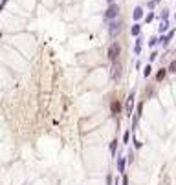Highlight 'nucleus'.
Here are the masks:
<instances>
[{
  "label": "nucleus",
  "mask_w": 176,
  "mask_h": 185,
  "mask_svg": "<svg viewBox=\"0 0 176 185\" xmlns=\"http://www.w3.org/2000/svg\"><path fill=\"white\" fill-rule=\"evenodd\" d=\"M121 30H123V22L121 20H116V18H112L110 20V24H108V33H110V37H118L119 33H121Z\"/></svg>",
  "instance_id": "1"
},
{
  "label": "nucleus",
  "mask_w": 176,
  "mask_h": 185,
  "mask_svg": "<svg viewBox=\"0 0 176 185\" xmlns=\"http://www.w3.org/2000/svg\"><path fill=\"white\" fill-rule=\"evenodd\" d=\"M119 53H121V46L118 42H112V44H110V48H108V59L110 61H118Z\"/></svg>",
  "instance_id": "2"
},
{
  "label": "nucleus",
  "mask_w": 176,
  "mask_h": 185,
  "mask_svg": "<svg viewBox=\"0 0 176 185\" xmlns=\"http://www.w3.org/2000/svg\"><path fill=\"white\" fill-rule=\"evenodd\" d=\"M118 15H119V6H116V4H110L108 9L105 11V18H106V20H112V18H116Z\"/></svg>",
  "instance_id": "3"
},
{
  "label": "nucleus",
  "mask_w": 176,
  "mask_h": 185,
  "mask_svg": "<svg viewBox=\"0 0 176 185\" xmlns=\"http://www.w3.org/2000/svg\"><path fill=\"white\" fill-rule=\"evenodd\" d=\"M110 77H112L114 81L121 79V64L118 61H112V72H110Z\"/></svg>",
  "instance_id": "4"
},
{
  "label": "nucleus",
  "mask_w": 176,
  "mask_h": 185,
  "mask_svg": "<svg viewBox=\"0 0 176 185\" xmlns=\"http://www.w3.org/2000/svg\"><path fill=\"white\" fill-rule=\"evenodd\" d=\"M132 108H134V94H130L128 99H127V115L128 118L132 115Z\"/></svg>",
  "instance_id": "5"
},
{
  "label": "nucleus",
  "mask_w": 176,
  "mask_h": 185,
  "mask_svg": "<svg viewBox=\"0 0 176 185\" xmlns=\"http://www.w3.org/2000/svg\"><path fill=\"white\" fill-rule=\"evenodd\" d=\"M172 35H174V31H169L167 35H162V37L158 39V40L162 42V46H163V48H167V44H169V40L172 39Z\"/></svg>",
  "instance_id": "6"
},
{
  "label": "nucleus",
  "mask_w": 176,
  "mask_h": 185,
  "mask_svg": "<svg viewBox=\"0 0 176 185\" xmlns=\"http://www.w3.org/2000/svg\"><path fill=\"white\" fill-rule=\"evenodd\" d=\"M119 110H121L119 101H112V103H110V112H112V115H118V114H119Z\"/></svg>",
  "instance_id": "7"
},
{
  "label": "nucleus",
  "mask_w": 176,
  "mask_h": 185,
  "mask_svg": "<svg viewBox=\"0 0 176 185\" xmlns=\"http://www.w3.org/2000/svg\"><path fill=\"white\" fill-rule=\"evenodd\" d=\"M132 17H134V20H141V18H143V8L138 6V8L134 9V13H132Z\"/></svg>",
  "instance_id": "8"
},
{
  "label": "nucleus",
  "mask_w": 176,
  "mask_h": 185,
  "mask_svg": "<svg viewBox=\"0 0 176 185\" xmlns=\"http://www.w3.org/2000/svg\"><path fill=\"white\" fill-rule=\"evenodd\" d=\"M130 33L134 35V37H140V33H141V26L138 24V22H136V24H134V26L130 28Z\"/></svg>",
  "instance_id": "9"
},
{
  "label": "nucleus",
  "mask_w": 176,
  "mask_h": 185,
  "mask_svg": "<svg viewBox=\"0 0 176 185\" xmlns=\"http://www.w3.org/2000/svg\"><path fill=\"white\" fill-rule=\"evenodd\" d=\"M125 165H127L125 158H118V172H125Z\"/></svg>",
  "instance_id": "10"
},
{
  "label": "nucleus",
  "mask_w": 176,
  "mask_h": 185,
  "mask_svg": "<svg viewBox=\"0 0 176 185\" xmlns=\"http://www.w3.org/2000/svg\"><path fill=\"white\" fill-rule=\"evenodd\" d=\"M167 30H169V22H167V20H162L160 26H158V31H160V33H165Z\"/></svg>",
  "instance_id": "11"
},
{
  "label": "nucleus",
  "mask_w": 176,
  "mask_h": 185,
  "mask_svg": "<svg viewBox=\"0 0 176 185\" xmlns=\"http://www.w3.org/2000/svg\"><path fill=\"white\" fill-rule=\"evenodd\" d=\"M141 46H143V42H141V39L138 37V40H136V46H134V53H136V55H140V53H141Z\"/></svg>",
  "instance_id": "12"
},
{
  "label": "nucleus",
  "mask_w": 176,
  "mask_h": 185,
  "mask_svg": "<svg viewBox=\"0 0 176 185\" xmlns=\"http://www.w3.org/2000/svg\"><path fill=\"white\" fill-rule=\"evenodd\" d=\"M165 75H167V70H165V68H162V70L156 74V79H158V81H163V79H165Z\"/></svg>",
  "instance_id": "13"
},
{
  "label": "nucleus",
  "mask_w": 176,
  "mask_h": 185,
  "mask_svg": "<svg viewBox=\"0 0 176 185\" xmlns=\"http://www.w3.org/2000/svg\"><path fill=\"white\" fill-rule=\"evenodd\" d=\"M150 74H152V68H150V64H147V66L143 68V75H145V77H149Z\"/></svg>",
  "instance_id": "14"
},
{
  "label": "nucleus",
  "mask_w": 176,
  "mask_h": 185,
  "mask_svg": "<svg viewBox=\"0 0 176 185\" xmlns=\"http://www.w3.org/2000/svg\"><path fill=\"white\" fill-rule=\"evenodd\" d=\"M116 149H118V141H116V140H114V141H112V143H110V152H112V156H114V154H116Z\"/></svg>",
  "instance_id": "15"
},
{
  "label": "nucleus",
  "mask_w": 176,
  "mask_h": 185,
  "mask_svg": "<svg viewBox=\"0 0 176 185\" xmlns=\"http://www.w3.org/2000/svg\"><path fill=\"white\" fill-rule=\"evenodd\" d=\"M128 140H130V130H127V132H125V136H123V143L127 145V143H128Z\"/></svg>",
  "instance_id": "16"
},
{
  "label": "nucleus",
  "mask_w": 176,
  "mask_h": 185,
  "mask_svg": "<svg viewBox=\"0 0 176 185\" xmlns=\"http://www.w3.org/2000/svg\"><path fill=\"white\" fill-rule=\"evenodd\" d=\"M167 17H169V9H163L162 15H160V18H162V20H167Z\"/></svg>",
  "instance_id": "17"
},
{
  "label": "nucleus",
  "mask_w": 176,
  "mask_h": 185,
  "mask_svg": "<svg viewBox=\"0 0 176 185\" xmlns=\"http://www.w3.org/2000/svg\"><path fill=\"white\" fill-rule=\"evenodd\" d=\"M169 72L176 74V61H172V62H171V66H169Z\"/></svg>",
  "instance_id": "18"
},
{
  "label": "nucleus",
  "mask_w": 176,
  "mask_h": 185,
  "mask_svg": "<svg viewBox=\"0 0 176 185\" xmlns=\"http://www.w3.org/2000/svg\"><path fill=\"white\" fill-rule=\"evenodd\" d=\"M156 44H158V39H156V37H152V39L149 40V46H156Z\"/></svg>",
  "instance_id": "19"
},
{
  "label": "nucleus",
  "mask_w": 176,
  "mask_h": 185,
  "mask_svg": "<svg viewBox=\"0 0 176 185\" xmlns=\"http://www.w3.org/2000/svg\"><path fill=\"white\" fill-rule=\"evenodd\" d=\"M156 59H158V52H152L150 53V61H156Z\"/></svg>",
  "instance_id": "20"
},
{
  "label": "nucleus",
  "mask_w": 176,
  "mask_h": 185,
  "mask_svg": "<svg viewBox=\"0 0 176 185\" xmlns=\"http://www.w3.org/2000/svg\"><path fill=\"white\" fill-rule=\"evenodd\" d=\"M152 18H154V15H152V13H149V15H147V17H145V20H147V22H150V20H152Z\"/></svg>",
  "instance_id": "21"
},
{
  "label": "nucleus",
  "mask_w": 176,
  "mask_h": 185,
  "mask_svg": "<svg viewBox=\"0 0 176 185\" xmlns=\"http://www.w3.org/2000/svg\"><path fill=\"white\" fill-rule=\"evenodd\" d=\"M123 185H128V178H127V174H123Z\"/></svg>",
  "instance_id": "22"
},
{
  "label": "nucleus",
  "mask_w": 176,
  "mask_h": 185,
  "mask_svg": "<svg viewBox=\"0 0 176 185\" xmlns=\"http://www.w3.org/2000/svg\"><path fill=\"white\" fill-rule=\"evenodd\" d=\"M158 2H160V0H152V4H154V6H156V4H158Z\"/></svg>",
  "instance_id": "23"
},
{
  "label": "nucleus",
  "mask_w": 176,
  "mask_h": 185,
  "mask_svg": "<svg viewBox=\"0 0 176 185\" xmlns=\"http://www.w3.org/2000/svg\"><path fill=\"white\" fill-rule=\"evenodd\" d=\"M108 2H110V4H112V0H108Z\"/></svg>",
  "instance_id": "24"
},
{
  "label": "nucleus",
  "mask_w": 176,
  "mask_h": 185,
  "mask_svg": "<svg viewBox=\"0 0 176 185\" xmlns=\"http://www.w3.org/2000/svg\"><path fill=\"white\" fill-rule=\"evenodd\" d=\"M0 37H2V31H0Z\"/></svg>",
  "instance_id": "25"
},
{
  "label": "nucleus",
  "mask_w": 176,
  "mask_h": 185,
  "mask_svg": "<svg viewBox=\"0 0 176 185\" xmlns=\"http://www.w3.org/2000/svg\"><path fill=\"white\" fill-rule=\"evenodd\" d=\"M174 18H176V15H174Z\"/></svg>",
  "instance_id": "26"
},
{
  "label": "nucleus",
  "mask_w": 176,
  "mask_h": 185,
  "mask_svg": "<svg viewBox=\"0 0 176 185\" xmlns=\"http://www.w3.org/2000/svg\"><path fill=\"white\" fill-rule=\"evenodd\" d=\"M174 53H176V52H174Z\"/></svg>",
  "instance_id": "27"
}]
</instances>
